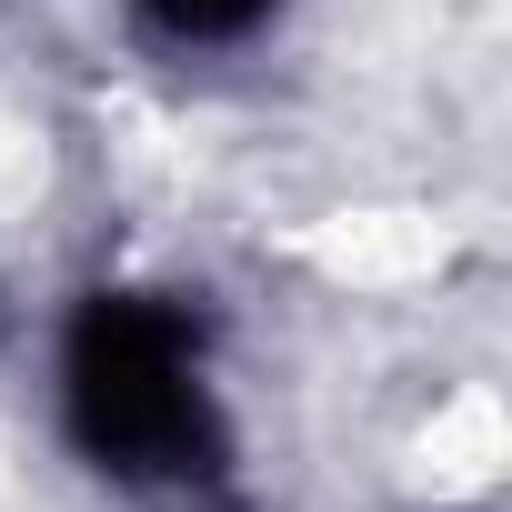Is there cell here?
Segmentation results:
<instances>
[{"mask_svg": "<svg viewBox=\"0 0 512 512\" xmlns=\"http://www.w3.org/2000/svg\"><path fill=\"white\" fill-rule=\"evenodd\" d=\"M61 432L111 482L141 492L211 482L231 432H221L201 312L181 292H81L61 332Z\"/></svg>", "mask_w": 512, "mask_h": 512, "instance_id": "1", "label": "cell"}, {"mask_svg": "<svg viewBox=\"0 0 512 512\" xmlns=\"http://www.w3.org/2000/svg\"><path fill=\"white\" fill-rule=\"evenodd\" d=\"M131 11L151 31H171V41H251L282 0H131Z\"/></svg>", "mask_w": 512, "mask_h": 512, "instance_id": "2", "label": "cell"}]
</instances>
